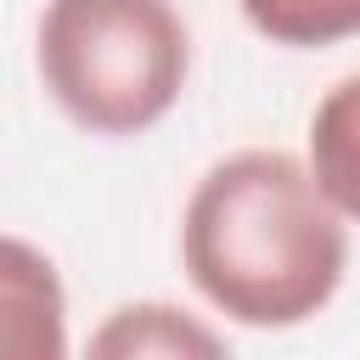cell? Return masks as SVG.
Instances as JSON below:
<instances>
[{
  "label": "cell",
  "mask_w": 360,
  "mask_h": 360,
  "mask_svg": "<svg viewBox=\"0 0 360 360\" xmlns=\"http://www.w3.org/2000/svg\"><path fill=\"white\" fill-rule=\"evenodd\" d=\"M180 264L225 321L259 332L304 326L343 287V208L292 152H231L186 197Z\"/></svg>",
  "instance_id": "1"
},
{
  "label": "cell",
  "mask_w": 360,
  "mask_h": 360,
  "mask_svg": "<svg viewBox=\"0 0 360 360\" xmlns=\"http://www.w3.org/2000/svg\"><path fill=\"white\" fill-rule=\"evenodd\" d=\"M34 62L79 129L141 135L180 101L191 34L169 0H45Z\"/></svg>",
  "instance_id": "2"
},
{
  "label": "cell",
  "mask_w": 360,
  "mask_h": 360,
  "mask_svg": "<svg viewBox=\"0 0 360 360\" xmlns=\"http://www.w3.org/2000/svg\"><path fill=\"white\" fill-rule=\"evenodd\" d=\"M0 309H6V349L22 360H56L68 349L62 332V281L56 264L45 253H34L22 236L6 242V287H0Z\"/></svg>",
  "instance_id": "3"
},
{
  "label": "cell",
  "mask_w": 360,
  "mask_h": 360,
  "mask_svg": "<svg viewBox=\"0 0 360 360\" xmlns=\"http://www.w3.org/2000/svg\"><path fill=\"white\" fill-rule=\"evenodd\" d=\"M96 360H191V354H225V338L202 326L197 315L174 304H124L90 332Z\"/></svg>",
  "instance_id": "4"
},
{
  "label": "cell",
  "mask_w": 360,
  "mask_h": 360,
  "mask_svg": "<svg viewBox=\"0 0 360 360\" xmlns=\"http://www.w3.org/2000/svg\"><path fill=\"white\" fill-rule=\"evenodd\" d=\"M309 169L343 219H360V73L338 79L309 118Z\"/></svg>",
  "instance_id": "5"
},
{
  "label": "cell",
  "mask_w": 360,
  "mask_h": 360,
  "mask_svg": "<svg viewBox=\"0 0 360 360\" xmlns=\"http://www.w3.org/2000/svg\"><path fill=\"white\" fill-rule=\"evenodd\" d=\"M236 6L253 22V34L292 51H315L360 34V0H236Z\"/></svg>",
  "instance_id": "6"
}]
</instances>
